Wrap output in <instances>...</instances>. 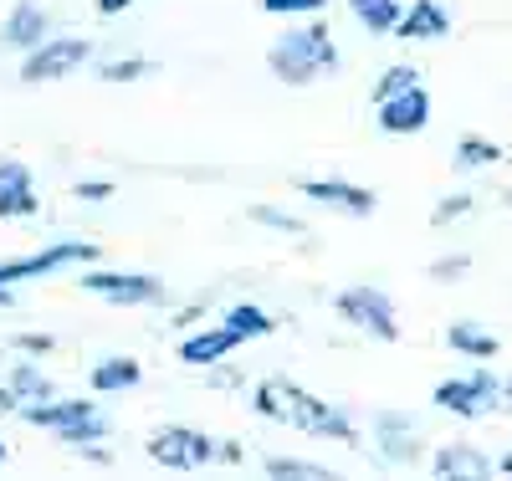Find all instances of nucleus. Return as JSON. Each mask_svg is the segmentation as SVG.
<instances>
[{
  "mask_svg": "<svg viewBox=\"0 0 512 481\" xmlns=\"http://www.w3.org/2000/svg\"><path fill=\"white\" fill-rule=\"evenodd\" d=\"M256 410H262L267 420H282V425H292V430H303V435H323V441L359 446L349 415L333 410V405L318 400V395H308V389L292 384V379H267L262 389H256Z\"/></svg>",
  "mask_w": 512,
  "mask_h": 481,
  "instance_id": "nucleus-1",
  "label": "nucleus"
},
{
  "mask_svg": "<svg viewBox=\"0 0 512 481\" xmlns=\"http://www.w3.org/2000/svg\"><path fill=\"white\" fill-rule=\"evenodd\" d=\"M267 62H272V72L282 82H313L318 72H333L338 67V47H333L328 26H297L282 41H272Z\"/></svg>",
  "mask_w": 512,
  "mask_h": 481,
  "instance_id": "nucleus-2",
  "label": "nucleus"
},
{
  "mask_svg": "<svg viewBox=\"0 0 512 481\" xmlns=\"http://www.w3.org/2000/svg\"><path fill=\"white\" fill-rule=\"evenodd\" d=\"M149 456L164 461L169 471H195V466L216 461V456H221V461H236V446H210V435H200V430L164 425V430L149 435Z\"/></svg>",
  "mask_w": 512,
  "mask_h": 481,
  "instance_id": "nucleus-3",
  "label": "nucleus"
},
{
  "mask_svg": "<svg viewBox=\"0 0 512 481\" xmlns=\"http://www.w3.org/2000/svg\"><path fill=\"white\" fill-rule=\"evenodd\" d=\"M26 420L67 435V441H98V435H108V420L98 415L93 400H36V405H26Z\"/></svg>",
  "mask_w": 512,
  "mask_h": 481,
  "instance_id": "nucleus-4",
  "label": "nucleus"
},
{
  "mask_svg": "<svg viewBox=\"0 0 512 481\" xmlns=\"http://www.w3.org/2000/svg\"><path fill=\"white\" fill-rule=\"evenodd\" d=\"M338 313H344L354 328H364L379 343H395L400 338V318H395V302L384 297L379 287H349L338 292Z\"/></svg>",
  "mask_w": 512,
  "mask_h": 481,
  "instance_id": "nucleus-5",
  "label": "nucleus"
},
{
  "mask_svg": "<svg viewBox=\"0 0 512 481\" xmlns=\"http://www.w3.org/2000/svg\"><path fill=\"white\" fill-rule=\"evenodd\" d=\"M436 405H441V410H451V415L477 420V415L502 410V384H497L492 374H461V379L436 384Z\"/></svg>",
  "mask_w": 512,
  "mask_h": 481,
  "instance_id": "nucleus-6",
  "label": "nucleus"
},
{
  "mask_svg": "<svg viewBox=\"0 0 512 481\" xmlns=\"http://www.w3.org/2000/svg\"><path fill=\"white\" fill-rule=\"evenodd\" d=\"M93 256H98V246H88V241H62V246L41 251V256L6 261V267H0V292L16 287V282H31V277H47V272H57V267H82V261H93Z\"/></svg>",
  "mask_w": 512,
  "mask_h": 481,
  "instance_id": "nucleus-7",
  "label": "nucleus"
},
{
  "mask_svg": "<svg viewBox=\"0 0 512 481\" xmlns=\"http://www.w3.org/2000/svg\"><path fill=\"white\" fill-rule=\"evenodd\" d=\"M88 62V41H41V47L26 52L21 82H57L67 72H77Z\"/></svg>",
  "mask_w": 512,
  "mask_h": 481,
  "instance_id": "nucleus-8",
  "label": "nucleus"
},
{
  "mask_svg": "<svg viewBox=\"0 0 512 481\" xmlns=\"http://www.w3.org/2000/svg\"><path fill=\"white\" fill-rule=\"evenodd\" d=\"M431 123V93H425L420 82L400 87V93L379 98V128L384 134H420V128Z\"/></svg>",
  "mask_w": 512,
  "mask_h": 481,
  "instance_id": "nucleus-9",
  "label": "nucleus"
},
{
  "mask_svg": "<svg viewBox=\"0 0 512 481\" xmlns=\"http://www.w3.org/2000/svg\"><path fill=\"white\" fill-rule=\"evenodd\" d=\"M26 215H36L31 169L16 159H0V221H26Z\"/></svg>",
  "mask_w": 512,
  "mask_h": 481,
  "instance_id": "nucleus-10",
  "label": "nucleus"
},
{
  "mask_svg": "<svg viewBox=\"0 0 512 481\" xmlns=\"http://www.w3.org/2000/svg\"><path fill=\"white\" fill-rule=\"evenodd\" d=\"M82 287L108 297V302H149V297H159V282L139 277V272H88Z\"/></svg>",
  "mask_w": 512,
  "mask_h": 481,
  "instance_id": "nucleus-11",
  "label": "nucleus"
},
{
  "mask_svg": "<svg viewBox=\"0 0 512 481\" xmlns=\"http://www.w3.org/2000/svg\"><path fill=\"white\" fill-rule=\"evenodd\" d=\"M405 41H441L451 31V16L436 6V0H415L410 11H400V26H395Z\"/></svg>",
  "mask_w": 512,
  "mask_h": 481,
  "instance_id": "nucleus-12",
  "label": "nucleus"
},
{
  "mask_svg": "<svg viewBox=\"0 0 512 481\" xmlns=\"http://www.w3.org/2000/svg\"><path fill=\"white\" fill-rule=\"evenodd\" d=\"M303 195L318 200V205H338V210H349V215H369L374 210V195L359 190V185H349V180H308Z\"/></svg>",
  "mask_w": 512,
  "mask_h": 481,
  "instance_id": "nucleus-13",
  "label": "nucleus"
},
{
  "mask_svg": "<svg viewBox=\"0 0 512 481\" xmlns=\"http://www.w3.org/2000/svg\"><path fill=\"white\" fill-rule=\"evenodd\" d=\"M236 343H241V333L221 323V328H210V333H195V338H185V348H180V359L200 369V364H216V359H226V354H231Z\"/></svg>",
  "mask_w": 512,
  "mask_h": 481,
  "instance_id": "nucleus-14",
  "label": "nucleus"
},
{
  "mask_svg": "<svg viewBox=\"0 0 512 481\" xmlns=\"http://www.w3.org/2000/svg\"><path fill=\"white\" fill-rule=\"evenodd\" d=\"M0 36H6L11 47H26V52H31V47H41V41H47V11L26 0V6H16V11H11V21H6V31H0Z\"/></svg>",
  "mask_w": 512,
  "mask_h": 481,
  "instance_id": "nucleus-15",
  "label": "nucleus"
},
{
  "mask_svg": "<svg viewBox=\"0 0 512 481\" xmlns=\"http://www.w3.org/2000/svg\"><path fill=\"white\" fill-rule=\"evenodd\" d=\"M436 476H492V461L477 446H446L436 451Z\"/></svg>",
  "mask_w": 512,
  "mask_h": 481,
  "instance_id": "nucleus-16",
  "label": "nucleus"
},
{
  "mask_svg": "<svg viewBox=\"0 0 512 481\" xmlns=\"http://www.w3.org/2000/svg\"><path fill=\"white\" fill-rule=\"evenodd\" d=\"M128 384H139V364L134 359H108L93 369V389L98 395H113V389H128Z\"/></svg>",
  "mask_w": 512,
  "mask_h": 481,
  "instance_id": "nucleus-17",
  "label": "nucleus"
},
{
  "mask_svg": "<svg viewBox=\"0 0 512 481\" xmlns=\"http://www.w3.org/2000/svg\"><path fill=\"white\" fill-rule=\"evenodd\" d=\"M446 338H451L456 354H472V359H492V354H497V338L482 333V328H472V323H456Z\"/></svg>",
  "mask_w": 512,
  "mask_h": 481,
  "instance_id": "nucleus-18",
  "label": "nucleus"
},
{
  "mask_svg": "<svg viewBox=\"0 0 512 481\" xmlns=\"http://www.w3.org/2000/svg\"><path fill=\"white\" fill-rule=\"evenodd\" d=\"M354 16L369 26V31H395L400 26V6L395 0H349Z\"/></svg>",
  "mask_w": 512,
  "mask_h": 481,
  "instance_id": "nucleus-19",
  "label": "nucleus"
},
{
  "mask_svg": "<svg viewBox=\"0 0 512 481\" xmlns=\"http://www.w3.org/2000/svg\"><path fill=\"white\" fill-rule=\"evenodd\" d=\"M226 328H236L241 338H262V333H272V318L262 308H251V302H241V308L226 313Z\"/></svg>",
  "mask_w": 512,
  "mask_h": 481,
  "instance_id": "nucleus-20",
  "label": "nucleus"
},
{
  "mask_svg": "<svg viewBox=\"0 0 512 481\" xmlns=\"http://www.w3.org/2000/svg\"><path fill=\"white\" fill-rule=\"evenodd\" d=\"M390 425V435H384V451H390V461H415V430L410 425H400V420H384Z\"/></svg>",
  "mask_w": 512,
  "mask_h": 481,
  "instance_id": "nucleus-21",
  "label": "nucleus"
},
{
  "mask_svg": "<svg viewBox=\"0 0 512 481\" xmlns=\"http://www.w3.org/2000/svg\"><path fill=\"white\" fill-rule=\"evenodd\" d=\"M497 159H502V149H497V144H487V139H461V149H456V164H461V169L497 164Z\"/></svg>",
  "mask_w": 512,
  "mask_h": 481,
  "instance_id": "nucleus-22",
  "label": "nucleus"
},
{
  "mask_svg": "<svg viewBox=\"0 0 512 481\" xmlns=\"http://www.w3.org/2000/svg\"><path fill=\"white\" fill-rule=\"evenodd\" d=\"M11 389H16V400H31V405L52 395V384H47V379H41L36 369H16V379H11Z\"/></svg>",
  "mask_w": 512,
  "mask_h": 481,
  "instance_id": "nucleus-23",
  "label": "nucleus"
},
{
  "mask_svg": "<svg viewBox=\"0 0 512 481\" xmlns=\"http://www.w3.org/2000/svg\"><path fill=\"white\" fill-rule=\"evenodd\" d=\"M267 471H272V476H297V481H318V476H328L323 466H313V461H292V456H272Z\"/></svg>",
  "mask_w": 512,
  "mask_h": 481,
  "instance_id": "nucleus-24",
  "label": "nucleus"
},
{
  "mask_svg": "<svg viewBox=\"0 0 512 481\" xmlns=\"http://www.w3.org/2000/svg\"><path fill=\"white\" fill-rule=\"evenodd\" d=\"M262 6H267L272 16H313V11L328 6V0H262Z\"/></svg>",
  "mask_w": 512,
  "mask_h": 481,
  "instance_id": "nucleus-25",
  "label": "nucleus"
},
{
  "mask_svg": "<svg viewBox=\"0 0 512 481\" xmlns=\"http://www.w3.org/2000/svg\"><path fill=\"white\" fill-rule=\"evenodd\" d=\"M410 82H420L410 67H395V72H384L379 77V87H374V98H390V93H400V87H410Z\"/></svg>",
  "mask_w": 512,
  "mask_h": 481,
  "instance_id": "nucleus-26",
  "label": "nucleus"
},
{
  "mask_svg": "<svg viewBox=\"0 0 512 481\" xmlns=\"http://www.w3.org/2000/svg\"><path fill=\"white\" fill-rule=\"evenodd\" d=\"M139 72H149V62H113V67H103L108 82H118V77H139Z\"/></svg>",
  "mask_w": 512,
  "mask_h": 481,
  "instance_id": "nucleus-27",
  "label": "nucleus"
},
{
  "mask_svg": "<svg viewBox=\"0 0 512 481\" xmlns=\"http://www.w3.org/2000/svg\"><path fill=\"white\" fill-rule=\"evenodd\" d=\"M461 210H472V200H466V195H456V200H441V205H436V226H441V221H451V215H461Z\"/></svg>",
  "mask_w": 512,
  "mask_h": 481,
  "instance_id": "nucleus-28",
  "label": "nucleus"
},
{
  "mask_svg": "<svg viewBox=\"0 0 512 481\" xmlns=\"http://www.w3.org/2000/svg\"><path fill=\"white\" fill-rule=\"evenodd\" d=\"M77 195H82V200H108V195H113V185H103V180H88V185H77Z\"/></svg>",
  "mask_w": 512,
  "mask_h": 481,
  "instance_id": "nucleus-29",
  "label": "nucleus"
},
{
  "mask_svg": "<svg viewBox=\"0 0 512 481\" xmlns=\"http://www.w3.org/2000/svg\"><path fill=\"white\" fill-rule=\"evenodd\" d=\"M461 267H466V256H451V261H436V277L446 282V277H461Z\"/></svg>",
  "mask_w": 512,
  "mask_h": 481,
  "instance_id": "nucleus-30",
  "label": "nucleus"
},
{
  "mask_svg": "<svg viewBox=\"0 0 512 481\" xmlns=\"http://www.w3.org/2000/svg\"><path fill=\"white\" fill-rule=\"evenodd\" d=\"M123 6H134V0H98V11H103V16H118Z\"/></svg>",
  "mask_w": 512,
  "mask_h": 481,
  "instance_id": "nucleus-31",
  "label": "nucleus"
},
{
  "mask_svg": "<svg viewBox=\"0 0 512 481\" xmlns=\"http://www.w3.org/2000/svg\"><path fill=\"white\" fill-rule=\"evenodd\" d=\"M0 410H16V395H11V389H0Z\"/></svg>",
  "mask_w": 512,
  "mask_h": 481,
  "instance_id": "nucleus-32",
  "label": "nucleus"
},
{
  "mask_svg": "<svg viewBox=\"0 0 512 481\" xmlns=\"http://www.w3.org/2000/svg\"><path fill=\"white\" fill-rule=\"evenodd\" d=\"M502 410H512V384H502Z\"/></svg>",
  "mask_w": 512,
  "mask_h": 481,
  "instance_id": "nucleus-33",
  "label": "nucleus"
},
{
  "mask_svg": "<svg viewBox=\"0 0 512 481\" xmlns=\"http://www.w3.org/2000/svg\"><path fill=\"white\" fill-rule=\"evenodd\" d=\"M502 471H507V476H512V446H507V456H502Z\"/></svg>",
  "mask_w": 512,
  "mask_h": 481,
  "instance_id": "nucleus-34",
  "label": "nucleus"
},
{
  "mask_svg": "<svg viewBox=\"0 0 512 481\" xmlns=\"http://www.w3.org/2000/svg\"><path fill=\"white\" fill-rule=\"evenodd\" d=\"M0 461H6V446H0Z\"/></svg>",
  "mask_w": 512,
  "mask_h": 481,
  "instance_id": "nucleus-35",
  "label": "nucleus"
}]
</instances>
